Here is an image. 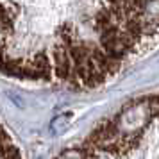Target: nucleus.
<instances>
[{"label": "nucleus", "instance_id": "nucleus-1", "mask_svg": "<svg viewBox=\"0 0 159 159\" xmlns=\"http://www.w3.org/2000/svg\"><path fill=\"white\" fill-rule=\"evenodd\" d=\"M11 141H13V139H11V136H9L7 132H6V129L0 125V147H2V145L11 143Z\"/></svg>", "mask_w": 159, "mask_h": 159}]
</instances>
